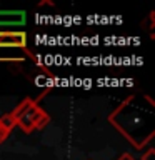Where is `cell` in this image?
Instances as JSON below:
<instances>
[{
    "label": "cell",
    "mask_w": 155,
    "mask_h": 160,
    "mask_svg": "<svg viewBox=\"0 0 155 160\" xmlns=\"http://www.w3.org/2000/svg\"><path fill=\"white\" fill-rule=\"evenodd\" d=\"M42 113H43V110H40L37 105L32 102L28 105V108L17 118V123L23 128L25 133H30L35 128V123H37V120L40 118V115H42Z\"/></svg>",
    "instance_id": "cell-1"
},
{
    "label": "cell",
    "mask_w": 155,
    "mask_h": 160,
    "mask_svg": "<svg viewBox=\"0 0 155 160\" xmlns=\"http://www.w3.org/2000/svg\"><path fill=\"white\" fill-rule=\"evenodd\" d=\"M25 22V10H0V27H23Z\"/></svg>",
    "instance_id": "cell-2"
},
{
    "label": "cell",
    "mask_w": 155,
    "mask_h": 160,
    "mask_svg": "<svg viewBox=\"0 0 155 160\" xmlns=\"http://www.w3.org/2000/svg\"><path fill=\"white\" fill-rule=\"evenodd\" d=\"M7 47H17L25 48L27 47V33L25 32H0V48Z\"/></svg>",
    "instance_id": "cell-3"
},
{
    "label": "cell",
    "mask_w": 155,
    "mask_h": 160,
    "mask_svg": "<svg viewBox=\"0 0 155 160\" xmlns=\"http://www.w3.org/2000/svg\"><path fill=\"white\" fill-rule=\"evenodd\" d=\"M13 125H17V122H15V118L12 115H3V117L0 118V128L7 130V132H10V130L13 128Z\"/></svg>",
    "instance_id": "cell-4"
},
{
    "label": "cell",
    "mask_w": 155,
    "mask_h": 160,
    "mask_svg": "<svg viewBox=\"0 0 155 160\" xmlns=\"http://www.w3.org/2000/svg\"><path fill=\"white\" fill-rule=\"evenodd\" d=\"M50 122V117H48V115L47 113H42V115H40V118L37 120V123H35V128H43L45 127V125H47Z\"/></svg>",
    "instance_id": "cell-5"
},
{
    "label": "cell",
    "mask_w": 155,
    "mask_h": 160,
    "mask_svg": "<svg viewBox=\"0 0 155 160\" xmlns=\"http://www.w3.org/2000/svg\"><path fill=\"white\" fill-rule=\"evenodd\" d=\"M153 157H155V150L153 148H148L147 152L142 155V160H155Z\"/></svg>",
    "instance_id": "cell-6"
},
{
    "label": "cell",
    "mask_w": 155,
    "mask_h": 160,
    "mask_svg": "<svg viewBox=\"0 0 155 160\" xmlns=\"http://www.w3.org/2000/svg\"><path fill=\"white\" fill-rule=\"evenodd\" d=\"M8 133H10V132H7V130H3V128H0V143H2L3 140L8 137Z\"/></svg>",
    "instance_id": "cell-7"
},
{
    "label": "cell",
    "mask_w": 155,
    "mask_h": 160,
    "mask_svg": "<svg viewBox=\"0 0 155 160\" xmlns=\"http://www.w3.org/2000/svg\"><path fill=\"white\" fill-rule=\"evenodd\" d=\"M117 160H135V158H133L130 153H122V155H120V157H118Z\"/></svg>",
    "instance_id": "cell-8"
}]
</instances>
